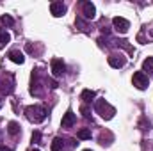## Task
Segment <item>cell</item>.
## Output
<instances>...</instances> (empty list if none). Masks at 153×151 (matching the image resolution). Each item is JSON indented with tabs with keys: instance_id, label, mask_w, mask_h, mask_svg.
I'll use <instances>...</instances> for the list:
<instances>
[{
	"instance_id": "obj_16",
	"label": "cell",
	"mask_w": 153,
	"mask_h": 151,
	"mask_svg": "<svg viewBox=\"0 0 153 151\" xmlns=\"http://www.w3.org/2000/svg\"><path fill=\"white\" fill-rule=\"evenodd\" d=\"M143 71H148V73H153V57H148L144 62H143Z\"/></svg>"
},
{
	"instance_id": "obj_19",
	"label": "cell",
	"mask_w": 153,
	"mask_h": 151,
	"mask_svg": "<svg viewBox=\"0 0 153 151\" xmlns=\"http://www.w3.org/2000/svg\"><path fill=\"white\" fill-rule=\"evenodd\" d=\"M39 141H41V133H39V132H34V133H32V142H34V144H39Z\"/></svg>"
},
{
	"instance_id": "obj_11",
	"label": "cell",
	"mask_w": 153,
	"mask_h": 151,
	"mask_svg": "<svg viewBox=\"0 0 153 151\" xmlns=\"http://www.w3.org/2000/svg\"><path fill=\"white\" fill-rule=\"evenodd\" d=\"M7 132H9L11 137H18V135H20V124L14 123V121H11V123L7 124Z\"/></svg>"
},
{
	"instance_id": "obj_17",
	"label": "cell",
	"mask_w": 153,
	"mask_h": 151,
	"mask_svg": "<svg viewBox=\"0 0 153 151\" xmlns=\"http://www.w3.org/2000/svg\"><path fill=\"white\" fill-rule=\"evenodd\" d=\"M76 137H78V139H82V141H87V139H91V130L82 128V130L76 133Z\"/></svg>"
},
{
	"instance_id": "obj_6",
	"label": "cell",
	"mask_w": 153,
	"mask_h": 151,
	"mask_svg": "<svg viewBox=\"0 0 153 151\" xmlns=\"http://www.w3.org/2000/svg\"><path fill=\"white\" fill-rule=\"evenodd\" d=\"M109 64L112 66V68H123L125 64H126V57L123 55V53H112L111 57H109Z\"/></svg>"
},
{
	"instance_id": "obj_24",
	"label": "cell",
	"mask_w": 153,
	"mask_h": 151,
	"mask_svg": "<svg viewBox=\"0 0 153 151\" xmlns=\"http://www.w3.org/2000/svg\"><path fill=\"white\" fill-rule=\"evenodd\" d=\"M152 34H153V32H152Z\"/></svg>"
},
{
	"instance_id": "obj_23",
	"label": "cell",
	"mask_w": 153,
	"mask_h": 151,
	"mask_svg": "<svg viewBox=\"0 0 153 151\" xmlns=\"http://www.w3.org/2000/svg\"><path fill=\"white\" fill-rule=\"evenodd\" d=\"M32 151H39V150H32Z\"/></svg>"
},
{
	"instance_id": "obj_13",
	"label": "cell",
	"mask_w": 153,
	"mask_h": 151,
	"mask_svg": "<svg viewBox=\"0 0 153 151\" xmlns=\"http://www.w3.org/2000/svg\"><path fill=\"white\" fill-rule=\"evenodd\" d=\"M0 25H4V27H13V25H14V20H13L9 14H4V16H0Z\"/></svg>"
},
{
	"instance_id": "obj_21",
	"label": "cell",
	"mask_w": 153,
	"mask_h": 151,
	"mask_svg": "<svg viewBox=\"0 0 153 151\" xmlns=\"http://www.w3.org/2000/svg\"><path fill=\"white\" fill-rule=\"evenodd\" d=\"M0 107H2V100H0Z\"/></svg>"
},
{
	"instance_id": "obj_2",
	"label": "cell",
	"mask_w": 153,
	"mask_h": 151,
	"mask_svg": "<svg viewBox=\"0 0 153 151\" xmlns=\"http://www.w3.org/2000/svg\"><path fill=\"white\" fill-rule=\"evenodd\" d=\"M94 110L100 114L103 119H111V117L116 114V109H114V107H111L105 100H98V101H96V105H94Z\"/></svg>"
},
{
	"instance_id": "obj_15",
	"label": "cell",
	"mask_w": 153,
	"mask_h": 151,
	"mask_svg": "<svg viewBox=\"0 0 153 151\" xmlns=\"http://www.w3.org/2000/svg\"><path fill=\"white\" fill-rule=\"evenodd\" d=\"M62 148H64V141H62L61 137L53 139V142H52V151H61Z\"/></svg>"
},
{
	"instance_id": "obj_5",
	"label": "cell",
	"mask_w": 153,
	"mask_h": 151,
	"mask_svg": "<svg viewBox=\"0 0 153 151\" xmlns=\"http://www.w3.org/2000/svg\"><path fill=\"white\" fill-rule=\"evenodd\" d=\"M112 25H114L116 30H117V32H121V34L128 32V29H130V23H128L125 18H121V16H116L114 20H112Z\"/></svg>"
},
{
	"instance_id": "obj_1",
	"label": "cell",
	"mask_w": 153,
	"mask_h": 151,
	"mask_svg": "<svg viewBox=\"0 0 153 151\" xmlns=\"http://www.w3.org/2000/svg\"><path fill=\"white\" fill-rule=\"evenodd\" d=\"M25 115L30 123H43L46 119V109L41 105H30L25 109Z\"/></svg>"
},
{
	"instance_id": "obj_14",
	"label": "cell",
	"mask_w": 153,
	"mask_h": 151,
	"mask_svg": "<svg viewBox=\"0 0 153 151\" xmlns=\"http://www.w3.org/2000/svg\"><path fill=\"white\" fill-rule=\"evenodd\" d=\"M9 41H11V36H9L5 30H2V29H0V50H2Z\"/></svg>"
},
{
	"instance_id": "obj_10",
	"label": "cell",
	"mask_w": 153,
	"mask_h": 151,
	"mask_svg": "<svg viewBox=\"0 0 153 151\" xmlns=\"http://www.w3.org/2000/svg\"><path fill=\"white\" fill-rule=\"evenodd\" d=\"M76 121L75 114H73V110H68V112L64 114V117H62V128H70V126H73Z\"/></svg>"
},
{
	"instance_id": "obj_18",
	"label": "cell",
	"mask_w": 153,
	"mask_h": 151,
	"mask_svg": "<svg viewBox=\"0 0 153 151\" xmlns=\"http://www.w3.org/2000/svg\"><path fill=\"white\" fill-rule=\"evenodd\" d=\"M76 27H80V29H82V30H84V32H85V30H87V23H85V21H84V20H82V18H76Z\"/></svg>"
},
{
	"instance_id": "obj_22",
	"label": "cell",
	"mask_w": 153,
	"mask_h": 151,
	"mask_svg": "<svg viewBox=\"0 0 153 151\" xmlns=\"http://www.w3.org/2000/svg\"><path fill=\"white\" fill-rule=\"evenodd\" d=\"M84 151H91V150H84Z\"/></svg>"
},
{
	"instance_id": "obj_3",
	"label": "cell",
	"mask_w": 153,
	"mask_h": 151,
	"mask_svg": "<svg viewBox=\"0 0 153 151\" xmlns=\"http://www.w3.org/2000/svg\"><path fill=\"white\" fill-rule=\"evenodd\" d=\"M132 84L137 87V89H146L148 87V84H150V80H148V75L144 73V71H137V73H134L132 76Z\"/></svg>"
},
{
	"instance_id": "obj_4",
	"label": "cell",
	"mask_w": 153,
	"mask_h": 151,
	"mask_svg": "<svg viewBox=\"0 0 153 151\" xmlns=\"http://www.w3.org/2000/svg\"><path fill=\"white\" fill-rule=\"evenodd\" d=\"M80 7H82V14L85 20H93L96 16V7L91 2H80Z\"/></svg>"
},
{
	"instance_id": "obj_8",
	"label": "cell",
	"mask_w": 153,
	"mask_h": 151,
	"mask_svg": "<svg viewBox=\"0 0 153 151\" xmlns=\"http://www.w3.org/2000/svg\"><path fill=\"white\" fill-rule=\"evenodd\" d=\"M50 13H52L55 18H59V16H62V14L66 13V5H64L62 2H52V4H50Z\"/></svg>"
},
{
	"instance_id": "obj_20",
	"label": "cell",
	"mask_w": 153,
	"mask_h": 151,
	"mask_svg": "<svg viewBox=\"0 0 153 151\" xmlns=\"http://www.w3.org/2000/svg\"><path fill=\"white\" fill-rule=\"evenodd\" d=\"M0 151H13L11 148H5V146H0Z\"/></svg>"
},
{
	"instance_id": "obj_12",
	"label": "cell",
	"mask_w": 153,
	"mask_h": 151,
	"mask_svg": "<svg viewBox=\"0 0 153 151\" xmlns=\"http://www.w3.org/2000/svg\"><path fill=\"white\" fill-rule=\"evenodd\" d=\"M94 96H96V93L91 91V89H85V91H82V94H80V98H82L84 101H93Z\"/></svg>"
},
{
	"instance_id": "obj_9",
	"label": "cell",
	"mask_w": 153,
	"mask_h": 151,
	"mask_svg": "<svg viewBox=\"0 0 153 151\" xmlns=\"http://www.w3.org/2000/svg\"><path fill=\"white\" fill-rule=\"evenodd\" d=\"M7 57H9L13 62H16V64H23V62H25V57H23V53H22L20 50H11V52L7 53Z\"/></svg>"
},
{
	"instance_id": "obj_7",
	"label": "cell",
	"mask_w": 153,
	"mask_h": 151,
	"mask_svg": "<svg viewBox=\"0 0 153 151\" xmlns=\"http://www.w3.org/2000/svg\"><path fill=\"white\" fill-rule=\"evenodd\" d=\"M66 71V64L61 59H52V75L53 76H61Z\"/></svg>"
}]
</instances>
